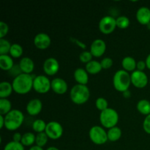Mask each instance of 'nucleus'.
<instances>
[{
    "label": "nucleus",
    "instance_id": "obj_1",
    "mask_svg": "<svg viewBox=\"0 0 150 150\" xmlns=\"http://www.w3.org/2000/svg\"><path fill=\"white\" fill-rule=\"evenodd\" d=\"M33 76L31 74L21 73L13 79L12 85L13 91L18 95H26L33 89Z\"/></svg>",
    "mask_w": 150,
    "mask_h": 150
},
{
    "label": "nucleus",
    "instance_id": "obj_2",
    "mask_svg": "<svg viewBox=\"0 0 150 150\" xmlns=\"http://www.w3.org/2000/svg\"><path fill=\"white\" fill-rule=\"evenodd\" d=\"M70 100L76 105H82L89 100L90 91L86 85L76 84L71 88L70 93Z\"/></svg>",
    "mask_w": 150,
    "mask_h": 150
},
{
    "label": "nucleus",
    "instance_id": "obj_3",
    "mask_svg": "<svg viewBox=\"0 0 150 150\" xmlns=\"http://www.w3.org/2000/svg\"><path fill=\"white\" fill-rule=\"evenodd\" d=\"M113 85L114 89L120 92L127 91L131 85L130 74L124 70H120L113 76Z\"/></svg>",
    "mask_w": 150,
    "mask_h": 150
},
{
    "label": "nucleus",
    "instance_id": "obj_4",
    "mask_svg": "<svg viewBox=\"0 0 150 150\" xmlns=\"http://www.w3.org/2000/svg\"><path fill=\"white\" fill-rule=\"evenodd\" d=\"M4 127L9 131H15L23 125L24 121V115L20 110L13 109L7 115L4 116Z\"/></svg>",
    "mask_w": 150,
    "mask_h": 150
},
{
    "label": "nucleus",
    "instance_id": "obj_5",
    "mask_svg": "<svg viewBox=\"0 0 150 150\" xmlns=\"http://www.w3.org/2000/svg\"><path fill=\"white\" fill-rule=\"evenodd\" d=\"M119 114L115 109L108 108L100 114V122L104 128L110 129L116 127L119 122Z\"/></svg>",
    "mask_w": 150,
    "mask_h": 150
},
{
    "label": "nucleus",
    "instance_id": "obj_6",
    "mask_svg": "<svg viewBox=\"0 0 150 150\" xmlns=\"http://www.w3.org/2000/svg\"><path fill=\"white\" fill-rule=\"evenodd\" d=\"M89 136L91 142L97 145H103L108 142V135L105 128L98 125H95L90 128Z\"/></svg>",
    "mask_w": 150,
    "mask_h": 150
},
{
    "label": "nucleus",
    "instance_id": "obj_7",
    "mask_svg": "<svg viewBox=\"0 0 150 150\" xmlns=\"http://www.w3.org/2000/svg\"><path fill=\"white\" fill-rule=\"evenodd\" d=\"M33 89L39 94H45L51 89V81L44 75L35 76L33 82Z\"/></svg>",
    "mask_w": 150,
    "mask_h": 150
},
{
    "label": "nucleus",
    "instance_id": "obj_8",
    "mask_svg": "<svg viewBox=\"0 0 150 150\" xmlns=\"http://www.w3.org/2000/svg\"><path fill=\"white\" fill-rule=\"evenodd\" d=\"M45 133L49 139L57 140L62 136L64 129L59 122L57 121H51L47 123Z\"/></svg>",
    "mask_w": 150,
    "mask_h": 150
},
{
    "label": "nucleus",
    "instance_id": "obj_9",
    "mask_svg": "<svg viewBox=\"0 0 150 150\" xmlns=\"http://www.w3.org/2000/svg\"><path fill=\"white\" fill-rule=\"evenodd\" d=\"M98 28L104 35H109L112 33L117 28L116 18L111 16H103L99 21Z\"/></svg>",
    "mask_w": 150,
    "mask_h": 150
},
{
    "label": "nucleus",
    "instance_id": "obj_10",
    "mask_svg": "<svg viewBox=\"0 0 150 150\" xmlns=\"http://www.w3.org/2000/svg\"><path fill=\"white\" fill-rule=\"evenodd\" d=\"M131 84L138 89H143L146 87L149 83V79L146 73L144 71L135 70L130 74Z\"/></svg>",
    "mask_w": 150,
    "mask_h": 150
},
{
    "label": "nucleus",
    "instance_id": "obj_11",
    "mask_svg": "<svg viewBox=\"0 0 150 150\" xmlns=\"http://www.w3.org/2000/svg\"><path fill=\"white\" fill-rule=\"evenodd\" d=\"M59 63L57 59L54 57H49L44 61L42 68L43 71L47 76H52L57 74L59 70Z\"/></svg>",
    "mask_w": 150,
    "mask_h": 150
},
{
    "label": "nucleus",
    "instance_id": "obj_12",
    "mask_svg": "<svg viewBox=\"0 0 150 150\" xmlns=\"http://www.w3.org/2000/svg\"><path fill=\"white\" fill-rule=\"evenodd\" d=\"M33 42L34 45L38 49L45 50L51 45V39L48 34L40 32L35 35Z\"/></svg>",
    "mask_w": 150,
    "mask_h": 150
},
{
    "label": "nucleus",
    "instance_id": "obj_13",
    "mask_svg": "<svg viewBox=\"0 0 150 150\" xmlns=\"http://www.w3.org/2000/svg\"><path fill=\"white\" fill-rule=\"evenodd\" d=\"M106 51V43L102 39H96L92 42L89 51L93 57H100Z\"/></svg>",
    "mask_w": 150,
    "mask_h": 150
},
{
    "label": "nucleus",
    "instance_id": "obj_14",
    "mask_svg": "<svg viewBox=\"0 0 150 150\" xmlns=\"http://www.w3.org/2000/svg\"><path fill=\"white\" fill-rule=\"evenodd\" d=\"M51 89L54 93L62 95L67 92L68 85L64 79L62 78H55L51 81Z\"/></svg>",
    "mask_w": 150,
    "mask_h": 150
},
{
    "label": "nucleus",
    "instance_id": "obj_15",
    "mask_svg": "<svg viewBox=\"0 0 150 150\" xmlns=\"http://www.w3.org/2000/svg\"><path fill=\"white\" fill-rule=\"evenodd\" d=\"M42 109V103L38 98H33L28 102L26 110L30 116H37L40 114Z\"/></svg>",
    "mask_w": 150,
    "mask_h": 150
},
{
    "label": "nucleus",
    "instance_id": "obj_16",
    "mask_svg": "<svg viewBox=\"0 0 150 150\" xmlns=\"http://www.w3.org/2000/svg\"><path fill=\"white\" fill-rule=\"evenodd\" d=\"M136 17L140 24L147 26L150 23V9L146 7H141L136 12Z\"/></svg>",
    "mask_w": 150,
    "mask_h": 150
},
{
    "label": "nucleus",
    "instance_id": "obj_17",
    "mask_svg": "<svg viewBox=\"0 0 150 150\" xmlns=\"http://www.w3.org/2000/svg\"><path fill=\"white\" fill-rule=\"evenodd\" d=\"M18 65L22 73L25 74H31L35 70V62L32 59L28 57L21 59Z\"/></svg>",
    "mask_w": 150,
    "mask_h": 150
},
{
    "label": "nucleus",
    "instance_id": "obj_18",
    "mask_svg": "<svg viewBox=\"0 0 150 150\" xmlns=\"http://www.w3.org/2000/svg\"><path fill=\"white\" fill-rule=\"evenodd\" d=\"M73 77L78 84L86 85L89 81V73L82 67H79L75 70Z\"/></svg>",
    "mask_w": 150,
    "mask_h": 150
},
{
    "label": "nucleus",
    "instance_id": "obj_19",
    "mask_svg": "<svg viewBox=\"0 0 150 150\" xmlns=\"http://www.w3.org/2000/svg\"><path fill=\"white\" fill-rule=\"evenodd\" d=\"M122 66L123 67V70L128 72H134L136 70V66H137V62L136 61L133 57H125L122 60Z\"/></svg>",
    "mask_w": 150,
    "mask_h": 150
},
{
    "label": "nucleus",
    "instance_id": "obj_20",
    "mask_svg": "<svg viewBox=\"0 0 150 150\" xmlns=\"http://www.w3.org/2000/svg\"><path fill=\"white\" fill-rule=\"evenodd\" d=\"M13 57L10 55H0V68L4 71H10L14 66Z\"/></svg>",
    "mask_w": 150,
    "mask_h": 150
},
{
    "label": "nucleus",
    "instance_id": "obj_21",
    "mask_svg": "<svg viewBox=\"0 0 150 150\" xmlns=\"http://www.w3.org/2000/svg\"><path fill=\"white\" fill-rule=\"evenodd\" d=\"M85 70H86V72L89 74L96 75L98 73H100L103 68L102 66H101L100 62L96 61V60H92L89 63L86 64Z\"/></svg>",
    "mask_w": 150,
    "mask_h": 150
},
{
    "label": "nucleus",
    "instance_id": "obj_22",
    "mask_svg": "<svg viewBox=\"0 0 150 150\" xmlns=\"http://www.w3.org/2000/svg\"><path fill=\"white\" fill-rule=\"evenodd\" d=\"M13 85L8 81H2L0 83V98H7L12 95Z\"/></svg>",
    "mask_w": 150,
    "mask_h": 150
},
{
    "label": "nucleus",
    "instance_id": "obj_23",
    "mask_svg": "<svg viewBox=\"0 0 150 150\" xmlns=\"http://www.w3.org/2000/svg\"><path fill=\"white\" fill-rule=\"evenodd\" d=\"M107 135H108V140L111 142H116L120 139L122 135V131L119 127H111L108 129L107 131Z\"/></svg>",
    "mask_w": 150,
    "mask_h": 150
},
{
    "label": "nucleus",
    "instance_id": "obj_24",
    "mask_svg": "<svg viewBox=\"0 0 150 150\" xmlns=\"http://www.w3.org/2000/svg\"><path fill=\"white\" fill-rule=\"evenodd\" d=\"M136 108L140 114L148 116L150 114V102L146 99H142L137 103Z\"/></svg>",
    "mask_w": 150,
    "mask_h": 150
},
{
    "label": "nucleus",
    "instance_id": "obj_25",
    "mask_svg": "<svg viewBox=\"0 0 150 150\" xmlns=\"http://www.w3.org/2000/svg\"><path fill=\"white\" fill-rule=\"evenodd\" d=\"M35 139H36V136L33 133L26 132L22 136L21 143L23 146H34V144H35Z\"/></svg>",
    "mask_w": 150,
    "mask_h": 150
},
{
    "label": "nucleus",
    "instance_id": "obj_26",
    "mask_svg": "<svg viewBox=\"0 0 150 150\" xmlns=\"http://www.w3.org/2000/svg\"><path fill=\"white\" fill-rule=\"evenodd\" d=\"M12 110L11 102L7 98H0V114L5 116Z\"/></svg>",
    "mask_w": 150,
    "mask_h": 150
},
{
    "label": "nucleus",
    "instance_id": "obj_27",
    "mask_svg": "<svg viewBox=\"0 0 150 150\" xmlns=\"http://www.w3.org/2000/svg\"><path fill=\"white\" fill-rule=\"evenodd\" d=\"M23 47L21 45L18 43H13L12 44L11 48H10V53H9V55L10 56L13 58H20L22 55H23Z\"/></svg>",
    "mask_w": 150,
    "mask_h": 150
},
{
    "label": "nucleus",
    "instance_id": "obj_28",
    "mask_svg": "<svg viewBox=\"0 0 150 150\" xmlns=\"http://www.w3.org/2000/svg\"><path fill=\"white\" fill-rule=\"evenodd\" d=\"M46 126L47 123L45 122L44 120H40V119L36 120L35 121H34L33 123H32V129H33L34 131L37 133H43V132H45Z\"/></svg>",
    "mask_w": 150,
    "mask_h": 150
},
{
    "label": "nucleus",
    "instance_id": "obj_29",
    "mask_svg": "<svg viewBox=\"0 0 150 150\" xmlns=\"http://www.w3.org/2000/svg\"><path fill=\"white\" fill-rule=\"evenodd\" d=\"M116 23H117V27H118L119 29H125L130 26V21L127 16H120L116 18Z\"/></svg>",
    "mask_w": 150,
    "mask_h": 150
},
{
    "label": "nucleus",
    "instance_id": "obj_30",
    "mask_svg": "<svg viewBox=\"0 0 150 150\" xmlns=\"http://www.w3.org/2000/svg\"><path fill=\"white\" fill-rule=\"evenodd\" d=\"M49 138L46 135L45 132L43 133H37L36 139H35V145L40 147H43L48 143V141Z\"/></svg>",
    "mask_w": 150,
    "mask_h": 150
},
{
    "label": "nucleus",
    "instance_id": "obj_31",
    "mask_svg": "<svg viewBox=\"0 0 150 150\" xmlns=\"http://www.w3.org/2000/svg\"><path fill=\"white\" fill-rule=\"evenodd\" d=\"M11 45L7 40L0 39V55H7L10 53Z\"/></svg>",
    "mask_w": 150,
    "mask_h": 150
},
{
    "label": "nucleus",
    "instance_id": "obj_32",
    "mask_svg": "<svg viewBox=\"0 0 150 150\" xmlns=\"http://www.w3.org/2000/svg\"><path fill=\"white\" fill-rule=\"evenodd\" d=\"M95 105H96V108L101 112L108 108V103L105 98L100 97V98H97L95 101Z\"/></svg>",
    "mask_w": 150,
    "mask_h": 150
},
{
    "label": "nucleus",
    "instance_id": "obj_33",
    "mask_svg": "<svg viewBox=\"0 0 150 150\" xmlns=\"http://www.w3.org/2000/svg\"><path fill=\"white\" fill-rule=\"evenodd\" d=\"M4 150H25L24 146L20 142H15L13 141L8 142L4 146Z\"/></svg>",
    "mask_w": 150,
    "mask_h": 150
},
{
    "label": "nucleus",
    "instance_id": "obj_34",
    "mask_svg": "<svg viewBox=\"0 0 150 150\" xmlns=\"http://www.w3.org/2000/svg\"><path fill=\"white\" fill-rule=\"evenodd\" d=\"M93 58V56L91 54L90 51H84L82 53H81V54L79 55V60L82 63H84V64H87L89 62H91Z\"/></svg>",
    "mask_w": 150,
    "mask_h": 150
},
{
    "label": "nucleus",
    "instance_id": "obj_35",
    "mask_svg": "<svg viewBox=\"0 0 150 150\" xmlns=\"http://www.w3.org/2000/svg\"><path fill=\"white\" fill-rule=\"evenodd\" d=\"M9 32V26L7 23L0 21V39H3L6 37Z\"/></svg>",
    "mask_w": 150,
    "mask_h": 150
},
{
    "label": "nucleus",
    "instance_id": "obj_36",
    "mask_svg": "<svg viewBox=\"0 0 150 150\" xmlns=\"http://www.w3.org/2000/svg\"><path fill=\"white\" fill-rule=\"evenodd\" d=\"M100 64L103 69L107 70V69H109L110 67H112L114 62H113L112 59L110 58V57H105L100 61Z\"/></svg>",
    "mask_w": 150,
    "mask_h": 150
},
{
    "label": "nucleus",
    "instance_id": "obj_37",
    "mask_svg": "<svg viewBox=\"0 0 150 150\" xmlns=\"http://www.w3.org/2000/svg\"><path fill=\"white\" fill-rule=\"evenodd\" d=\"M143 129L147 134L150 135V114L146 116L144 120Z\"/></svg>",
    "mask_w": 150,
    "mask_h": 150
},
{
    "label": "nucleus",
    "instance_id": "obj_38",
    "mask_svg": "<svg viewBox=\"0 0 150 150\" xmlns=\"http://www.w3.org/2000/svg\"><path fill=\"white\" fill-rule=\"evenodd\" d=\"M9 73H10V74L11 75V76H13V77L16 78L18 76L21 74L22 72L21 70L20 67H19V65L18 64V65L13 66V67L10 70V71H9Z\"/></svg>",
    "mask_w": 150,
    "mask_h": 150
},
{
    "label": "nucleus",
    "instance_id": "obj_39",
    "mask_svg": "<svg viewBox=\"0 0 150 150\" xmlns=\"http://www.w3.org/2000/svg\"><path fill=\"white\" fill-rule=\"evenodd\" d=\"M146 68V64L145 61H139L137 62V66H136V70L139 71H144Z\"/></svg>",
    "mask_w": 150,
    "mask_h": 150
},
{
    "label": "nucleus",
    "instance_id": "obj_40",
    "mask_svg": "<svg viewBox=\"0 0 150 150\" xmlns=\"http://www.w3.org/2000/svg\"><path fill=\"white\" fill-rule=\"evenodd\" d=\"M22 136L23 135L21 134L20 133H18V132H16V133H15L14 134H13V141L15 142H21V139H22Z\"/></svg>",
    "mask_w": 150,
    "mask_h": 150
},
{
    "label": "nucleus",
    "instance_id": "obj_41",
    "mask_svg": "<svg viewBox=\"0 0 150 150\" xmlns=\"http://www.w3.org/2000/svg\"><path fill=\"white\" fill-rule=\"evenodd\" d=\"M4 125H5V119H4V116L1 115L0 114V128L2 129L4 127Z\"/></svg>",
    "mask_w": 150,
    "mask_h": 150
},
{
    "label": "nucleus",
    "instance_id": "obj_42",
    "mask_svg": "<svg viewBox=\"0 0 150 150\" xmlns=\"http://www.w3.org/2000/svg\"><path fill=\"white\" fill-rule=\"evenodd\" d=\"M145 62H146V67H147V68L149 69V70H150V54L147 56V57H146Z\"/></svg>",
    "mask_w": 150,
    "mask_h": 150
},
{
    "label": "nucleus",
    "instance_id": "obj_43",
    "mask_svg": "<svg viewBox=\"0 0 150 150\" xmlns=\"http://www.w3.org/2000/svg\"><path fill=\"white\" fill-rule=\"evenodd\" d=\"M29 150H44V149H42V147L38 146H37V145H34V146H31V147L29 148Z\"/></svg>",
    "mask_w": 150,
    "mask_h": 150
},
{
    "label": "nucleus",
    "instance_id": "obj_44",
    "mask_svg": "<svg viewBox=\"0 0 150 150\" xmlns=\"http://www.w3.org/2000/svg\"><path fill=\"white\" fill-rule=\"evenodd\" d=\"M75 41H76V43H77L78 45L81 47V48H86V45H85L83 42H80V41H79L78 40H75Z\"/></svg>",
    "mask_w": 150,
    "mask_h": 150
},
{
    "label": "nucleus",
    "instance_id": "obj_45",
    "mask_svg": "<svg viewBox=\"0 0 150 150\" xmlns=\"http://www.w3.org/2000/svg\"><path fill=\"white\" fill-rule=\"evenodd\" d=\"M123 96L125 97V98H130V92L129 90L126 91V92H123Z\"/></svg>",
    "mask_w": 150,
    "mask_h": 150
},
{
    "label": "nucleus",
    "instance_id": "obj_46",
    "mask_svg": "<svg viewBox=\"0 0 150 150\" xmlns=\"http://www.w3.org/2000/svg\"><path fill=\"white\" fill-rule=\"evenodd\" d=\"M46 150H59L57 147L56 146H50V147L47 148Z\"/></svg>",
    "mask_w": 150,
    "mask_h": 150
},
{
    "label": "nucleus",
    "instance_id": "obj_47",
    "mask_svg": "<svg viewBox=\"0 0 150 150\" xmlns=\"http://www.w3.org/2000/svg\"><path fill=\"white\" fill-rule=\"evenodd\" d=\"M147 26V27H148V29H149V30H150V23H149V24H148L147 25V26Z\"/></svg>",
    "mask_w": 150,
    "mask_h": 150
},
{
    "label": "nucleus",
    "instance_id": "obj_48",
    "mask_svg": "<svg viewBox=\"0 0 150 150\" xmlns=\"http://www.w3.org/2000/svg\"><path fill=\"white\" fill-rule=\"evenodd\" d=\"M149 83H150V80H149Z\"/></svg>",
    "mask_w": 150,
    "mask_h": 150
}]
</instances>
